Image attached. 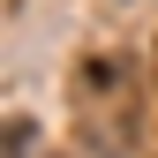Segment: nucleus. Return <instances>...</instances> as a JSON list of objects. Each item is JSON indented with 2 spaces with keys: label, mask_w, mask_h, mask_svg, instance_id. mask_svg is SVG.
<instances>
[{
  "label": "nucleus",
  "mask_w": 158,
  "mask_h": 158,
  "mask_svg": "<svg viewBox=\"0 0 158 158\" xmlns=\"http://www.w3.org/2000/svg\"><path fill=\"white\" fill-rule=\"evenodd\" d=\"M75 128H83V151H98V158H128L135 151L143 90H135L128 53H83L75 60Z\"/></svg>",
  "instance_id": "f257e3e1"
},
{
  "label": "nucleus",
  "mask_w": 158,
  "mask_h": 158,
  "mask_svg": "<svg viewBox=\"0 0 158 158\" xmlns=\"http://www.w3.org/2000/svg\"><path fill=\"white\" fill-rule=\"evenodd\" d=\"M30 143H38V128L15 113V121H8V158H30Z\"/></svg>",
  "instance_id": "f03ea898"
}]
</instances>
